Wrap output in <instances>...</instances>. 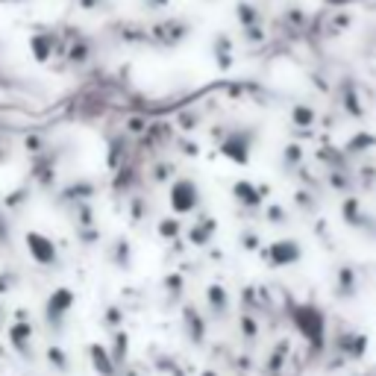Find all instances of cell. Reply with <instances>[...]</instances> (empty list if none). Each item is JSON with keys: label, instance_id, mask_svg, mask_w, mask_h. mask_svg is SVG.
I'll return each instance as SVG.
<instances>
[{"label": "cell", "instance_id": "1", "mask_svg": "<svg viewBox=\"0 0 376 376\" xmlns=\"http://www.w3.org/2000/svg\"><path fill=\"white\" fill-rule=\"evenodd\" d=\"M168 203H171V212L173 215H188L197 209L200 203V188L194 180L188 177H180V180H173L171 191H168Z\"/></svg>", "mask_w": 376, "mask_h": 376}, {"label": "cell", "instance_id": "2", "mask_svg": "<svg viewBox=\"0 0 376 376\" xmlns=\"http://www.w3.org/2000/svg\"><path fill=\"white\" fill-rule=\"evenodd\" d=\"M24 244H27L30 259H33L36 265H44V268H56V265H59V250H56L54 238H47V235H41V233L30 230L27 235H24Z\"/></svg>", "mask_w": 376, "mask_h": 376}, {"label": "cell", "instance_id": "3", "mask_svg": "<svg viewBox=\"0 0 376 376\" xmlns=\"http://www.w3.org/2000/svg\"><path fill=\"white\" fill-rule=\"evenodd\" d=\"M73 300H77V294H73L68 285H59V288L50 291V297L44 300V317H47V323L59 327L62 317L73 309Z\"/></svg>", "mask_w": 376, "mask_h": 376}, {"label": "cell", "instance_id": "4", "mask_svg": "<svg viewBox=\"0 0 376 376\" xmlns=\"http://www.w3.org/2000/svg\"><path fill=\"white\" fill-rule=\"evenodd\" d=\"M294 320H297L300 332H303L306 338L320 341V335H323V315H320L317 309H312V306H300V309L294 312Z\"/></svg>", "mask_w": 376, "mask_h": 376}, {"label": "cell", "instance_id": "5", "mask_svg": "<svg viewBox=\"0 0 376 376\" xmlns=\"http://www.w3.org/2000/svg\"><path fill=\"white\" fill-rule=\"evenodd\" d=\"M250 147H253V141H250V133H233L227 141L220 144V153L227 156V159H233V162H238V165H247Z\"/></svg>", "mask_w": 376, "mask_h": 376}, {"label": "cell", "instance_id": "6", "mask_svg": "<svg viewBox=\"0 0 376 376\" xmlns=\"http://www.w3.org/2000/svg\"><path fill=\"white\" fill-rule=\"evenodd\" d=\"M300 259V244L297 241H273L268 250V262L270 265H291Z\"/></svg>", "mask_w": 376, "mask_h": 376}, {"label": "cell", "instance_id": "7", "mask_svg": "<svg viewBox=\"0 0 376 376\" xmlns=\"http://www.w3.org/2000/svg\"><path fill=\"white\" fill-rule=\"evenodd\" d=\"M88 359H91V365H94V370L100 376H115L118 373V362H115V356L103 344H91L88 347Z\"/></svg>", "mask_w": 376, "mask_h": 376}, {"label": "cell", "instance_id": "8", "mask_svg": "<svg viewBox=\"0 0 376 376\" xmlns=\"http://www.w3.org/2000/svg\"><path fill=\"white\" fill-rule=\"evenodd\" d=\"M30 338H33V327L27 320L21 323V317H18V323H12L9 327V341H12V347H15V353H21V356H33V347H30Z\"/></svg>", "mask_w": 376, "mask_h": 376}, {"label": "cell", "instance_id": "9", "mask_svg": "<svg viewBox=\"0 0 376 376\" xmlns=\"http://www.w3.org/2000/svg\"><path fill=\"white\" fill-rule=\"evenodd\" d=\"M54 44H56V36H50V33L30 36V50H33V56L39 62H47L50 56H54Z\"/></svg>", "mask_w": 376, "mask_h": 376}, {"label": "cell", "instance_id": "10", "mask_svg": "<svg viewBox=\"0 0 376 376\" xmlns=\"http://www.w3.org/2000/svg\"><path fill=\"white\" fill-rule=\"evenodd\" d=\"M183 317H186V335H188L194 344H200V341L206 338V323H203V317H200L197 309H191V306H186Z\"/></svg>", "mask_w": 376, "mask_h": 376}, {"label": "cell", "instance_id": "11", "mask_svg": "<svg viewBox=\"0 0 376 376\" xmlns=\"http://www.w3.org/2000/svg\"><path fill=\"white\" fill-rule=\"evenodd\" d=\"M212 235H215V220H212V218H203V223H197V227H191V230H188V241H191V244H197V247L209 244V241H212Z\"/></svg>", "mask_w": 376, "mask_h": 376}, {"label": "cell", "instance_id": "12", "mask_svg": "<svg viewBox=\"0 0 376 376\" xmlns=\"http://www.w3.org/2000/svg\"><path fill=\"white\" fill-rule=\"evenodd\" d=\"M206 297H209V306L215 309V315H223L227 312V306H230V297H227V291H223V285H209L206 288Z\"/></svg>", "mask_w": 376, "mask_h": 376}, {"label": "cell", "instance_id": "13", "mask_svg": "<svg viewBox=\"0 0 376 376\" xmlns=\"http://www.w3.org/2000/svg\"><path fill=\"white\" fill-rule=\"evenodd\" d=\"M215 56H218L220 68H230L233 65V41L223 33H218V39H215Z\"/></svg>", "mask_w": 376, "mask_h": 376}, {"label": "cell", "instance_id": "14", "mask_svg": "<svg viewBox=\"0 0 376 376\" xmlns=\"http://www.w3.org/2000/svg\"><path fill=\"white\" fill-rule=\"evenodd\" d=\"M133 259V253H130V241L127 238H118L115 241V247H112V262L121 268V270H130V262Z\"/></svg>", "mask_w": 376, "mask_h": 376}, {"label": "cell", "instance_id": "15", "mask_svg": "<svg viewBox=\"0 0 376 376\" xmlns=\"http://www.w3.org/2000/svg\"><path fill=\"white\" fill-rule=\"evenodd\" d=\"M238 9V24L247 30V27H256V24L262 21V15H259V9L253 6V4H247V0H241V4L235 6Z\"/></svg>", "mask_w": 376, "mask_h": 376}, {"label": "cell", "instance_id": "16", "mask_svg": "<svg viewBox=\"0 0 376 376\" xmlns=\"http://www.w3.org/2000/svg\"><path fill=\"white\" fill-rule=\"evenodd\" d=\"M233 194L241 200V203H247V206H256L259 200H262L259 188H256V186H250V183H235V186H233Z\"/></svg>", "mask_w": 376, "mask_h": 376}, {"label": "cell", "instance_id": "17", "mask_svg": "<svg viewBox=\"0 0 376 376\" xmlns=\"http://www.w3.org/2000/svg\"><path fill=\"white\" fill-rule=\"evenodd\" d=\"M47 362L54 365L59 373H65L71 365H68V356H65V350L62 347H47Z\"/></svg>", "mask_w": 376, "mask_h": 376}, {"label": "cell", "instance_id": "18", "mask_svg": "<svg viewBox=\"0 0 376 376\" xmlns=\"http://www.w3.org/2000/svg\"><path fill=\"white\" fill-rule=\"evenodd\" d=\"M291 118H294V123H300V127H309V123H315V112L309 109V106H294V112H291Z\"/></svg>", "mask_w": 376, "mask_h": 376}, {"label": "cell", "instance_id": "19", "mask_svg": "<svg viewBox=\"0 0 376 376\" xmlns=\"http://www.w3.org/2000/svg\"><path fill=\"white\" fill-rule=\"evenodd\" d=\"M159 235H162V238H177V235H180V220L162 218V220H159Z\"/></svg>", "mask_w": 376, "mask_h": 376}, {"label": "cell", "instance_id": "20", "mask_svg": "<svg viewBox=\"0 0 376 376\" xmlns=\"http://www.w3.org/2000/svg\"><path fill=\"white\" fill-rule=\"evenodd\" d=\"M165 288H168L173 297H177V294L183 291V277H180V273H171V277H165Z\"/></svg>", "mask_w": 376, "mask_h": 376}, {"label": "cell", "instance_id": "21", "mask_svg": "<svg viewBox=\"0 0 376 376\" xmlns=\"http://www.w3.org/2000/svg\"><path fill=\"white\" fill-rule=\"evenodd\" d=\"M121 320H123V312H121L118 306H109V309H106V323H109L112 330H118V327H121Z\"/></svg>", "mask_w": 376, "mask_h": 376}, {"label": "cell", "instance_id": "22", "mask_svg": "<svg viewBox=\"0 0 376 376\" xmlns=\"http://www.w3.org/2000/svg\"><path fill=\"white\" fill-rule=\"evenodd\" d=\"M12 288H15V273H4V277H0V294H6Z\"/></svg>", "mask_w": 376, "mask_h": 376}, {"label": "cell", "instance_id": "23", "mask_svg": "<svg viewBox=\"0 0 376 376\" xmlns=\"http://www.w3.org/2000/svg\"><path fill=\"white\" fill-rule=\"evenodd\" d=\"M327 6H332V9H347V6H353V4H362V0H323Z\"/></svg>", "mask_w": 376, "mask_h": 376}, {"label": "cell", "instance_id": "24", "mask_svg": "<svg viewBox=\"0 0 376 376\" xmlns=\"http://www.w3.org/2000/svg\"><path fill=\"white\" fill-rule=\"evenodd\" d=\"M144 209H147V203H144V200H133V220H138V218H144Z\"/></svg>", "mask_w": 376, "mask_h": 376}, {"label": "cell", "instance_id": "25", "mask_svg": "<svg viewBox=\"0 0 376 376\" xmlns=\"http://www.w3.org/2000/svg\"><path fill=\"white\" fill-rule=\"evenodd\" d=\"M41 147H44V141H41L39 136H30V138H27V150H30V153H39Z\"/></svg>", "mask_w": 376, "mask_h": 376}, {"label": "cell", "instance_id": "26", "mask_svg": "<svg viewBox=\"0 0 376 376\" xmlns=\"http://www.w3.org/2000/svg\"><path fill=\"white\" fill-rule=\"evenodd\" d=\"M244 335H247V338H253V335H256V323L250 320V317H244Z\"/></svg>", "mask_w": 376, "mask_h": 376}, {"label": "cell", "instance_id": "27", "mask_svg": "<svg viewBox=\"0 0 376 376\" xmlns=\"http://www.w3.org/2000/svg\"><path fill=\"white\" fill-rule=\"evenodd\" d=\"M80 238H83V244H91V241H97V230H83Z\"/></svg>", "mask_w": 376, "mask_h": 376}, {"label": "cell", "instance_id": "28", "mask_svg": "<svg viewBox=\"0 0 376 376\" xmlns=\"http://www.w3.org/2000/svg\"><path fill=\"white\" fill-rule=\"evenodd\" d=\"M144 6H147V9H165L168 0H144Z\"/></svg>", "mask_w": 376, "mask_h": 376}, {"label": "cell", "instance_id": "29", "mask_svg": "<svg viewBox=\"0 0 376 376\" xmlns=\"http://www.w3.org/2000/svg\"><path fill=\"white\" fill-rule=\"evenodd\" d=\"M123 376H141V373H136V370H127V373H123Z\"/></svg>", "mask_w": 376, "mask_h": 376}, {"label": "cell", "instance_id": "30", "mask_svg": "<svg viewBox=\"0 0 376 376\" xmlns=\"http://www.w3.org/2000/svg\"><path fill=\"white\" fill-rule=\"evenodd\" d=\"M0 4H21V0H0Z\"/></svg>", "mask_w": 376, "mask_h": 376}, {"label": "cell", "instance_id": "31", "mask_svg": "<svg viewBox=\"0 0 376 376\" xmlns=\"http://www.w3.org/2000/svg\"><path fill=\"white\" fill-rule=\"evenodd\" d=\"M203 376H218V373H212V370H206V373H203Z\"/></svg>", "mask_w": 376, "mask_h": 376}, {"label": "cell", "instance_id": "32", "mask_svg": "<svg viewBox=\"0 0 376 376\" xmlns=\"http://www.w3.org/2000/svg\"><path fill=\"white\" fill-rule=\"evenodd\" d=\"M0 317H4V306H0Z\"/></svg>", "mask_w": 376, "mask_h": 376}]
</instances>
